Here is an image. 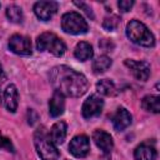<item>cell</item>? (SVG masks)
Instances as JSON below:
<instances>
[{
	"label": "cell",
	"mask_w": 160,
	"mask_h": 160,
	"mask_svg": "<svg viewBox=\"0 0 160 160\" xmlns=\"http://www.w3.org/2000/svg\"><path fill=\"white\" fill-rule=\"evenodd\" d=\"M4 104L10 112H15L19 105V91L14 84L6 86L4 91Z\"/></svg>",
	"instance_id": "12"
},
{
	"label": "cell",
	"mask_w": 160,
	"mask_h": 160,
	"mask_svg": "<svg viewBox=\"0 0 160 160\" xmlns=\"http://www.w3.org/2000/svg\"><path fill=\"white\" fill-rule=\"evenodd\" d=\"M76 6H79V8H81V9H84V11L91 18V19H94V14H92V10H91V8L89 6V5H86V4H84V2H74Z\"/></svg>",
	"instance_id": "27"
},
{
	"label": "cell",
	"mask_w": 160,
	"mask_h": 160,
	"mask_svg": "<svg viewBox=\"0 0 160 160\" xmlns=\"http://www.w3.org/2000/svg\"><path fill=\"white\" fill-rule=\"evenodd\" d=\"M69 151L75 158H85L90 151V140L86 135H76L69 144Z\"/></svg>",
	"instance_id": "7"
},
{
	"label": "cell",
	"mask_w": 160,
	"mask_h": 160,
	"mask_svg": "<svg viewBox=\"0 0 160 160\" xmlns=\"http://www.w3.org/2000/svg\"><path fill=\"white\" fill-rule=\"evenodd\" d=\"M66 130H68V126L64 121H56L51 126L49 134H50V138L55 145H60L64 142V140L66 138Z\"/></svg>",
	"instance_id": "16"
},
{
	"label": "cell",
	"mask_w": 160,
	"mask_h": 160,
	"mask_svg": "<svg viewBox=\"0 0 160 160\" xmlns=\"http://www.w3.org/2000/svg\"><path fill=\"white\" fill-rule=\"evenodd\" d=\"M6 18L15 24H21L24 20V14L22 9L18 5H9L6 8Z\"/></svg>",
	"instance_id": "21"
},
{
	"label": "cell",
	"mask_w": 160,
	"mask_h": 160,
	"mask_svg": "<svg viewBox=\"0 0 160 160\" xmlns=\"http://www.w3.org/2000/svg\"><path fill=\"white\" fill-rule=\"evenodd\" d=\"M9 49L18 55H31V41L25 35L15 34L9 39Z\"/></svg>",
	"instance_id": "8"
},
{
	"label": "cell",
	"mask_w": 160,
	"mask_h": 160,
	"mask_svg": "<svg viewBox=\"0 0 160 160\" xmlns=\"http://www.w3.org/2000/svg\"><path fill=\"white\" fill-rule=\"evenodd\" d=\"M0 149H5L8 151H12L14 152V146H12L11 141L6 136H2L1 134H0Z\"/></svg>",
	"instance_id": "23"
},
{
	"label": "cell",
	"mask_w": 160,
	"mask_h": 160,
	"mask_svg": "<svg viewBox=\"0 0 160 160\" xmlns=\"http://www.w3.org/2000/svg\"><path fill=\"white\" fill-rule=\"evenodd\" d=\"M126 36L132 41L134 44L146 46V48H152L155 45V38L152 32L148 29L145 24L141 21L134 19L130 20L126 25Z\"/></svg>",
	"instance_id": "3"
},
{
	"label": "cell",
	"mask_w": 160,
	"mask_h": 160,
	"mask_svg": "<svg viewBox=\"0 0 160 160\" xmlns=\"http://www.w3.org/2000/svg\"><path fill=\"white\" fill-rule=\"evenodd\" d=\"M96 90L99 94L105 96H112L116 94V86L112 80L110 79H102L96 82Z\"/></svg>",
	"instance_id": "19"
},
{
	"label": "cell",
	"mask_w": 160,
	"mask_h": 160,
	"mask_svg": "<svg viewBox=\"0 0 160 160\" xmlns=\"http://www.w3.org/2000/svg\"><path fill=\"white\" fill-rule=\"evenodd\" d=\"M125 66L131 71V74L135 76V79L140 81H146L150 76V65L146 61H139L134 59H126L124 61Z\"/></svg>",
	"instance_id": "9"
},
{
	"label": "cell",
	"mask_w": 160,
	"mask_h": 160,
	"mask_svg": "<svg viewBox=\"0 0 160 160\" xmlns=\"http://www.w3.org/2000/svg\"><path fill=\"white\" fill-rule=\"evenodd\" d=\"M38 119H39L38 112H36L34 109H29V110H28V122H29L30 125H34V124L38 121Z\"/></svg>",
	"instance_id": "26"
},
{
	"label": "cell",
	"mask_w": 160,
	"mask_h": 160,
	"mask_svg": "<svg viewBox=\"0 0 160 160\" xmlns=\"http://www.w3.org/2000/svg\"><path fill=\"white\" fill-rule=\"evenodd\" d=\"M61 29L66 34L71 35H81L86 34L89 30V25L86 20L76 11H70L62 15L61 18Z\"/></svg>",
	"instance_id": "5"
},
{
	"label": "cell",
	"mask_w": 160,
	"mask_h": 160,
	"mask_svg": "<svg viewBox=\"0 0 160 160\" xmlns=\"http://www.w3.org/2000/svg\"><path fill=\"white\" fill-rule=\"evenodd\" d=\"M141 106L144 110L159 114L160 111V98L156 95H146L141 100Z\"/></svg>",
	"instance_id": "18"
},
{
	"label": "cell",
	"mask_w": 160,
	"mask_h": 160,
	"mask_svg": "<svg viewBox=\"0 0 160 160\" xmlns=\"http://www.w3.org/2000/svg\"><path fill=\"white\" fill-rule=\"evenodd\" d=\"M111 64H112V61L109 56L101 55L92 61V70L95 74H102L111 66Z\"/></svg>",
	"instance_id": "20"
},
{
	"label": "cell",
	"mask_w": 160,
	"mask_h": 160,
	"mask_svg": "<svg viewBox=\"0 0 160 160\" xmlns=\"http://www.w3.org/2000/svg\"><path fill=\"white\" fill-rule=\"evenodd\" d=\"M59 4L56 1H38L34 5V12L38 19L42 21L50 20L58 11Z\"/></svg>",
	"instance_id": "10"
},
{
	"label": "cell",
	"mask_w": 160,
	"mask_h": 160,
	"mask_svg": "<svg viewBox=\"0 0 160 160\" xmlns=\"http://www.w3.org/2000/svg\"><path fill=\"white\" fill-rule=\"evenodd\" d=\"M74 55L78 60L80 61H86L89 59L92 58L94 55V50H92V46L86 42V41H80L76 44L75 46V50H74Z\"/></svg>",
	"instance_id": "17"
},
{
	"label": "cell",
	"mask_w": 160,
	"mask_h": 160,
	"mask_svg": "<svg viewBox=\"0 0 160 160\" xmlns=\"http://www.w3.org/2000/svg\"><path fill=\"white\" fill-rule=\"evenodd\" d=\"M49 79L54 90L64 96L79 98L89 89L86 76L66 65L54 66L49 72Z\"/></svg>",
	"instance_id": "1"
},
{
	"label": "cell",
	"mask_w": 160,
	"mask_h": 160,
	"mask_svg": "<svg viewBox=\"0 0 160 160\" xmlns=\"http://www.w3.org/2000/svg\"><path fill=\"white\" fill-rule=\"evenodd\" d=\"M104 108V100L99 95H90L82 104L81 115L84 119H91L94 116L100 115Z\"/></svg>",
	"instance_id": "6"
},
{
	"label": "cell",
	"mask_w": 160,
	"mask_h": 160,
	"mask_svg": "<svg viewBox=\"0 0 160 160\" xmlns=\"http://www.w3.org/2000/svg\"><path fill=\"white\" fill-rule=\"evenodd\" d=\"M92 140L96 146L104 152H110L114 148V140L111 135L104 130H95L92 132Z\"/></svg>",
	"instance_id": "11"
},
{
	"label": "cell",
	"mask_w": 160,
	"mask_h": 160,
	"mask_svg": "<svg viewBox=\"0 0 160 160\" xmlns=\"http://www.w3.org/2000/svg\"><path fill=\"white\" fill-rule=\"evenodd\" d=\"M99 46L104 50V51H111L114 49V42L109 39H102L100 42H99Z\"/></svg>",
	"instance_id": "25"
},
{
	"label": "cell",
	"mask_w": 160,
	"mask_h": 160,
	"mask_svg": "<svg viewBox=\"0 0 160 160\" xmlns=\"http://www.w3.org/2000/svg\"><path fill=\"white\" fill-rule=\"evenodd\" d=\"M34 145L41 160H58L60 152L52 142L50 134L45 126H40L34 134Z\"/></svg>",
	"instance_id": "2"
},
{
	"label": "cell",
	"mask_w": 160,
	"mask_h": 160,
	"mask_svg": "<svg viewBox=\"0 0 160 160\" xmlns=\"http://www.w3.org/2000/svg\"><path fill=\"white\" fill-rule=\"evenodd\" d=\"M119 24H120V18L116 16V15H110V16H108V18L104 19L102 28L106 31H114V30H116V28L119 26Z\"/></svg>",
	"instance_id": "22"
},
{
	"label": "cell",
	"mask_w": 160,
	"mask_h": 160,
	"mask_svg": "<svg viewBox=\"0 0 160 160\" xmlns=\"http://www.w3.org/2000/svg\"><path fill=\"white\" fill-rule=\"evenodd\" d=\"M65 109V96L58 91H54L49 100V114L52 118H58L64 112Z\"/></svg>",
	"instance_id": "14"
},
{
	"label": "cell",
	"mask_w": 160,
	"mask_h": 160,
	"mask_svg": "<svg viewBox=\"0 0 160 160\" xmlns=\"http://www.w3.org/2000/svg\"><path fill=\"white\" fill-rule=\"evenodd\" d=\"M131 114L125 108H119L112 116V125L116 131H122L131 124Z\"/></svg>",
	"instance_id": "13"
},
{
	"label": "cell",
	"mask_w": 160,
	"mask_h": 160,
	"mask_svg": "<svg viewBox=\"0 0 160 160\" xmlns=\"http://www.w3.org/2000/svg\"><path fill=\"white\" fill-rule=\"evenodd\" d=\"M118 6L122 12H126L134 6V1L132 0H120L118 2Z\"/></svg>",
	"instance_id": "24"
},
{
	"label": "cell",
	"mask_w": 160,
	"mask_h": 160,
	"mask_svg": "<svg viewBox=\"0 0 160 160\" xmlns=\"http://www.w3.org/2000/svg\"><path fill=\"white\" fill-rule=\"evenodd\" d=\"M6 79V75H5V71H4V69H2V65L0 64V80L2 81V80H5Z\"/></svg>",
	"instance_id": "28"
},
{
	"label": "cell",
	"mask_w": 160,
	"mask_h": 160,
	"mask_svg": "<svg viewBox=\"0 0 160 160\" xmlns=\"http://www.w3.org/2000/svg\"><path fill=\"white\" fill-rule=\"evenodd\" d=\"M156 156H158V152H156L155 148L146 142L139 145L134 151L135 160H155Z\"/></svg>",
	"instance_id": "15"
},
{
	"label": "cell",
	"mask_w": 160,
	"mask_h": 160,
	"mask_svg": "<svg viewBox=\"0 0 160 160\" xmlns=\"http://www.w3.org/2000/svg\"><path fill=\"white\" fill-rule=\"evenodd\" d=\"M36 49L39 51H49L54 56H62L66 51V45L54 32H42L36 39Z\"/></svg>",
	"instance_id": "4"
}]
</instances>
